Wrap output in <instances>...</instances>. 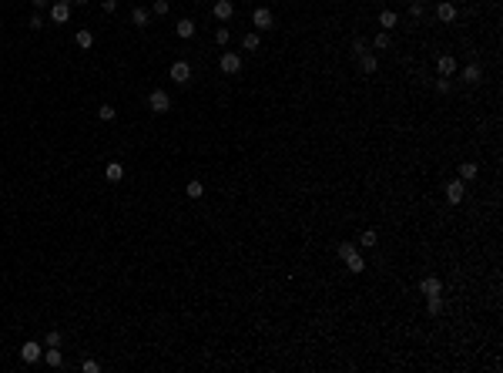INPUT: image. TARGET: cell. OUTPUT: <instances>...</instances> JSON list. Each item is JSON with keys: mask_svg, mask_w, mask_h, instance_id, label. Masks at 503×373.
I'll return each mask as SVG.
<instances>
[{"mask_svg": "<svg viewBox=\"0 0 503 373\" xmlns=\"http://www.w3.org/2000/svg\"><path fill=\"white\" fill-rule=\"evenodd\" d=\"M148 108H151L154 114H165V111H171V97H168V91L154 88L151 94H148Z\"/></svg>", "mask_w": 503, "mask_h": 373, "instance_id": "1", "label": "cell"}, {"mask_svg": "<svg viewBox=\"0 0 503 373\" xmlns=\"http://www.w3.org/2000/svg\"><path fill=\"white\" fill-rule=\"evenodd\" d=\"M40 357H44V346H40V343L27 340L24 346H20V360H24V363H37Z\"/></svg>", "mask_w": 503, "mask_h": 373, "instance_id": "2", "label": "cell"}, {"mask_svg": "<svg viewBox=\"0 0 503 373\" xmlns=\"http://www.w3.org/2000/svg\"><path fill=\"white\" fill-rule=\"evenodd\" d=\"M463 195H466V182H463V179L446 182V198H449L453 205H460V202H463Z\"/></svg>", "mask_w": 503, "mask_h": 373, "instance_id": "3", "label": "cell"}, {"mask_svg": "<svg viewBox=\"0 0 503 373\" xmlns=\"http://www.w3.org/2000/svg\"><path fill=\"white\" fill-rule=\"evenodd\" d=\"M171 81L188 84L192 81V64H188V61H175V64H171Z\"/></svg>", "mask_w": 503, "mask_h": 373, "instance_id": "4", "label": "cell"}, {"mask_svg": "<svg viewBox=\"0 0 503 373\" xmlns=\"http://www.w3.org/2000/svg\"><path fill=\"white\" fill-rule=\"evenodd\" d=\"M436 71H439V78H449V74H456V57H453V54H439V57H436Z\"/></svg>", "mask_w": 503, "mask_h": 373, "instance_id": "5", "label": "cell"}, {"mask_svg": "<svg viewBox=\"0 0 503 373\" xmlns=\"http://www.w3.org/2000/svg\"><path fill=\"white\" fill-rule=\"evenodd\" d=\"M252 24H255L258 31H272V24H275V20H272V10L269 7H258L255 14H252Z\"/></svg>", "mask_w": 503, "mask_h": 373, "instance_id": "6", "label": "cell"}, {"mask_svg": "<svg viewBox=\"0 0 503 373\" xmlns=\"http://www.w3.org/2000/svg\"><path fill=\"white\" fill-rule=\"evenodd\" d=\"M211 14L218 17V20H232V14H235V7H232V0H215V7H211Z\"/></svg>", "mask_w": 503, "mask_h": 373, "instance_id": "7", "label": "cell"}, {"mask_svg": "<svg viewBox=\"0 0 503 373\" xmlns=\"http://www.w3.org/2000/svg\"><path fill=\"white\" fill-rule=\"evenodd\" d=\"M104 179L111 182V185H118V182L124 179V165H121V162H108V165H104Z\"/></svg>", "mask_w": 503, "mask_h": 373, "instance_id": "8", "label": "cell"}, {"mask_svg": "<svg viewBox=\"0 0 503 373\" xmlns=\"http://www.w3.org/2000/svg\"><path fill=\"white\" fill-rule=\"evenodd\" d=\"M463 81L466 84H480V81H483V67H480L476 61H470V64L463 67Z\"/></svg>", "mask_w": 503, "mask_h": 373, "instance_id": "9", "label": "cell"}, {"mask_svg": "<svg viewBox=\"0 0 503 373\" xmlns=\"http://www.w3.org/2000/svg\"><path fill=\"white\" fill-rule=\"evenodd\" d=\"M67 17H71V4H61V0H54V7H50V20H54V24H64Z\"/></svg>", "mask_w": 503, "mask_h": 373, "instance_id": "10", "label": "cell"}, {"mask_svg": "<svg viewBox=\"0 0 503 373\" xmlns=\"http://www.w3.org/2000/svg\"><path fill=\"white\" fill-rule=\"evenodd\" d=\"M222 71L225 74H239L242 71V54H222Z\"/></svg>", "mask_w": 503, "mask_h": 373, "instance_id": "11", "label": "cell"}, {"mask_svg": "<svg viewBox=\"0 0 503 373\" xmlns=\"http://www.w3.org/2000/svg\"><path fill=\"white\" fill-rule=\"evenodd\" d=\"M436 17L443 20V24H453V20H456V4H449V0H443V4L436 7Z\"/></svg>", "mask_w": 503, "mask_h": 373, "instance_id": "12", "label": "cell"}, {"mask_svg": "<svg viewBox=\"0 0 503 373\" xmlns=\"http://www.w3.org/2000/svg\"><path fill=\"white\" fill-rule=\"evenodd\" d=\"M40 360H44L47 366H64V357H61V346H47Z\"/></svg>", "mask_w": 503, "mask_h": 373, "instance_id": "13", "label": "cell"}, {"mask_svg": "<svg viewBox=\"0 0 503 373\" xmlns=\"http://www.w3.org/2000/svg\"><path fill=\"white\" fill-rule=\"evenodd\" d=\"M419 289H423V296H436V292H443V283H439L436 276H426L423 283H419Z\"/></svg>", "mask_w": 503, "mask_h": 373, "instance_id": "14", "label": "cell"}, {"mask_svg": "<svg viewBox=\"0 0 503 373\" xmlns=\"http://www.w3.org/2000/svg\"><path fill=\"white\" fill-rule=\"evenodd\" d=\"M195 31H198V27H195V20H188V17L175 24V34H178V37H184V41H188V37H195Z\"/></svg>", "mask_w": 503, "mask_h": 373, "instance_id": "15", "label": "cell"}, {"mask_svg": "<svg viewBox=\"0 0 503 373\" xmlns=\"http://www.w3.org/2000/svg\"><path fill=\"white\" fill-rule=\"evenodd\" d=\"M74 44H77L81 51H88V47H94V34L91 31H84V27H81L77 34H74Z\"/></svg>", "mask_w": 503, "mask_h": 373, "instance_id": "16", "label": "cell"}, {"mask_svg": "<svg viewBox=\"0 0 503 373\" xmlns=\"http://www.w3.org/2000/svg\"><path fill=\"white\" fill-rule=\"evenodd\" d=\"M426 313H430V316H439V313H443V292L426 296Z\"/></svg>", "mask_w": 503, "mask_h": 373, "instance_id": "17", "label": "cell"}, {"mask_svg": "<svg viewBox=\"0 0 503 373\" xmlns=\"http://www.w3.org/2000/svg\"><path fill=\"white\" fill-rule=\"evenodd\" d=\"M359 67H362V74H376L379 57H376V54H359Z\"/></svg>", "mask_w": 503, "mask_h": 373, "instance_id": "18", "label": "cell"}, {"mask_svg": "<svg viewBox=\"0 0 503 373\" xmlns=\"http://www.w3.org/2000/svg\"><path fill=\"white\" fill-rule=\"evenodd\" d=\"M396 24H400V17H396V10H383V14H379V27H383V31H392Z\"/></svg>", "mask_w": 503, "mask_h": 373, "instance_id": "19", "label": "cell"}, {"mask_svg": "<svg viewBox=\"0 0 503 373\" xmlns=\"http://www.w3.org/2000/svg\"><path fill=\"white\" fill-rule=\"evenodd\" d=\"M476 171H480V165H476V162H460V179H463V182L476 179Z\"/></svg>", "mask_w": 503, "mask_h": 373, "instance_id": "20", "label": "cell"}, {"mask_svg": "<svg viewBox=\"0 0 503 373\" xmlns=\"http://www.w3.org/2000/svg\"><path fill=\"white\" fill-rule=\"evenodd\" d=\"M148 17H151V10H144V7H135V10H131V24H138V27H148Z\"/></svg>", "mask_w": 503, "mask_h": 373, "instance_id": "21", "label": "cell"}, {"mask_svg": "<svg viewBox=\"0 0 503 373\" xmlns=\"http://www.w3.org/2000/svg\"><path fill=\"white\" fill-rule=\"evenodd\" d=\"M346 266H349V272H362V269H366V259H362L359 252H352L349 259H346Z\"/></svg>", "mask_w": 503, "mask_h": 373, "instance_id": "22", "label": "cell"}, {"mask_svg": "<svg viewBox=\"0 0 503 373\" xmlns=\"http://www.w3.org/2000/svg\"><path fill=\"white\" fill-rule=\"evenodd\" d=\"M184 192H188V198H201V195H205V185H201L198 179H192V182H188V188H184Z\"/></svg>", "mask_w": 503, "mask_h": 373, "instance_id": "23", "label": "cell"}, {"mask_svg": "<svg viewBox=\"0 0 503 373\" xmlns=\"http://www.w3.org/2000/svg\"><path fill=\"white\" fill-rule=\"evenodd\" d=\"M335 252H339V259L346 262L352 252H359V249H356V242H339V245H335Z\"/></svg>", "mask_w": 503, "mask_h": 373, "instance_id": "24", "label": "cell"}, {"mask_svg": "<svg viewBox=\"0 0 503 373\" xmlns=\"http://www.w3.org/2000/svg\"><path fill=\"white\" fill-rule=\"evenodd\" d=\"M373 47H376V51H386V47H389V31H379V34H376Z\"/></svg>", "mask_w": 503, "mask_h": 373, "instance_id": "25", "label": "cell"}, {"mask_svg": "<svg viewBox=\"0 0 503 373\" xmlns=\"http://www.w3.org/2000/svg\"><path fill=\"white\" fill-rule=\"evenodd\" d=\"M114 114H118V111H114L111 105H101V108H97V118H101V121H114Z\"/></svg>", "mask_w": 503, "mask_h": 373, "instance_id": "26", "label": "cell"}, {"mask_svg": "<svg viewBox=\"0 0 503 373\" xmlns=\"http://www.w3.org/2000/svg\"><path fill=\"white\" fill-rule=\"evenodd\" d=\"M242 47L245 51H258V34H245V37H242Z\"/></svg>", "mask_w": 503, "mask_h": 373, "instance_id": "27", "label": "cell"}, {"mask_svg": "<svg viewBox=\"0 0 503 373\" xmlns=\"http://www.w3.org/2000/svg\"><path fill=\"white\" fill-rule=\"evenodd\" d=\"M168 10H171V4H168V0H154V4H151V14H158V17H165Z\"/></svg>", "mask_w": 503, "mask_h": 373, "instance_id": "28", "label": "cell"}, {"mask_svg": "<svg viewBox=\"0 0 503 373\" xmlns=\"http://www.w3.org/2000/svg\"><path fill=\"white\" fill-rule=\"evenodd\" d=\"M359 245H366V249H376V232H373V229H366V232H362Z\"/></svg>", "mask_w": 503, "mask_h": 373, "instance_id": "29", "label": "cell"}, {"mask_svg": "<svg viewBox=\"0 0 503 373\" xmlns=\"http://www.w3.org/2000/svg\"><path fill=\"white\" fill-rule=\"evenodd\" d=\"M61 343H64V336H61L57 330H50V333H47V340H44V346H61Z\"/></svg>", "mask_w": 503, "mask_h": 373, "instance_id": "30", "label": "cell"}, {"mask_svg": "<svg viewBox=\"0 0 503 373\" xmlns=\"http://www.w3.org/2000/svg\"><path fill=\"white\" fill-rule=\"evenodd\" d=\"M366 47H369V44L362 41V37H356V41H352V54H356V57H359V54H366Z\"/></svg>", "mask_w": 503, "mask_h": 373, "instance_id": "31", "label": "cell"}, {"mask_svg": "<svg viewBox=\"0 0 503 373\" xmlns=\"http://www.w3.org/2000/svg\"><path fill=\"white\" fill-rule=\"evenodd\" d=\"M228 37H232L228 27H218V31H215V44H228Z\"/></svg>", "mask_w": 503, "mask_h": 373, "instance_id": "32", "label": "cell"}, {"mask_svg": "<svg viewBox=\"0 0 503 373\" xmlns=\"http://www.w3.org/2000/svg\"><path fill=\"white\" fill-rule=\"evenodd\" d=\"M81 370H84V373H97V370H101V363H97V360H84Z\"/></svg>", "mask_w": 503, "mask_h": 373, "instance_id": "33", "label": "cell"}, {"mask_svg": "<svg viewBox=\"0 0 503 373\" xmlns=\"http://www.w3.org/2000/svg\"><path fill=\"white\" fill-rule=\"evenodd\" d=\"M423 0H413V4H409V14H413V17H423Z\"/></svg>", "mask_w": 503, "mask_h": 373, "instance_id": "34", "label": "cell"}, {"mask_svg": "<svg viewBox=\"0 0 503 373\" xmlns=\"http://www.w3.org/2000/svg\"><path fill=\"white\" fill-rule=\"evenodd\" d=\"M449 88H453V84H449V78H439V81H436V91H439V94H446Z\"/></svg>", "mask_w": 503, "mask_h": 373, "instance_id": "35", "label": "cell"}, {"mask_svg": "<svg viewBox=\"0 0 503 373\" xmlns=\"http://www.w3.org/2000/svg\"><path fill=\"white\" fill-rule=\"evenodd\" d=\"M114 7H118V0H101V10H104V14H114Z\"/></svg>", "mask_w": 503, "mask_h": 373, "instance_id": "36", "label": "cell"}, {"mask_svg": "<svg viewBox=\"0 0 503 373\" xmlns=\"http://www.w3.org/2000/svg\"><path fill=\"white\" fill-rule=\"evenodd\" d=\"M40 27H44V17L34 14V17H31V31H40Z\"/></svg>", "mask_w": 503, "mask_h": 373, "instance_id": "37", "label": "cell"}, {"mask_svg": "<svg viewBox=\"0 0 503 373\" xmlns=\"http://www.w3.org/2000/svg\"><path fill=\"white\" fill-rule=\"evenodd\" d=\"M31 4H34V7H44V4H47V0H31Z\"/></svg>", "mask_w": 503, "mask_h": 373, "instance_id": "38", "label": "cell"}, {"mask_svg": "<svg viewBox=\"0 0 503 373\" xmlns=\"http://www.w3.org/2000/svg\"><path fill=\"white\" fill-rule=\"evenodd\" d=\"M71 4H81V7H84V4H88V0H71Z\"/></svg>", "mask_w": 503, "mask_h": 373, "instance_id": "39", "label": "cell"}, {"mask_svg": "<svg viewBox=\"0 0 503 373\" xmlns=\"http://www.w3.org/2000/svg\"><path fill=\"white\" fill-rule=\"evenodd\" d=\"M449 4H463V0H449Z\"/></svg>", "mask_w": 503, "mask_h": 373, "instance_id": "40", "label": "cell"}]
</instances>
